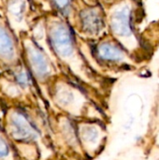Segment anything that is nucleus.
<instances>
[{"instance_id": "nucleus-3", "label": "nucleus", "mask_w": 159, "mask_h": 160, "mask_svg": "<svg viewBox=\"0 0 159 160\" xmlns=\"http://www.w3.org/2000/svg\"><path fill=\"white\" fill-rule=\"evenodd\" d=\"M22 59L37 83L52 82L56 76V68L53 58L41 45H39L29 33H23L19 37Z\"/></svg>"}, {"instance_id": "nucleus-2", "label": "nucleus", "mask_w": 159, "mask_h": 160, "mask_svg": "<svg viewBox=\"0 0 159 160\" xmlns=\"http://www.w3.org/2000/svg\"><path fill=\"white\" fill-rule=\"evenodd\" d=\"M102 8L87 0H73L72 13L68 23L82 40H95L101 37L107 26Z\"/></svg>"}, {"instance_id": "nucleus-4", "label": "nucleus", "mask_w": 159, "mask_h": 160, "mask_svg": "<svg viewBox=\"0 0 159 160\" xmlns=\"http://www.w3.org/2000/svg\"><path fill=\"white\" fill-rule=\"evenodd\" d=\"M7 135L10 141L20 145H34L40 138V129L31 115L23 108L12 109L7 116Z\"/></svg>"}, {"instance_id": "nucleus-1", "label": "nucleus", "mask_w": 159, "mask_h": 160, "mask_svg": "<svg viewBox=\"0 0 159 160\" xmlns=\"http://www.w3.org/2000/svg\"><path fill=\"white\" fill-rule=\"evenodd\" d=\"M45 40L50 53L55 61L67 68L82 79H87V64L78 37L62 16L49 11L42 17Z\"/></svg>"}, {"instance_id": "nucleus-10", "label": "nucleus", "mask_w": 159, "mask_h": 160, "mask_svg": "<svg viewBox=\"0 0 159 160\" xmlns=\"http://www.w3.org/2000/svg\"><path fill=\"white\" fill-rule=\"evenodd\" d=\"M94 57L100 62L117 63L126 59V54L119 45L111 40H99L93 47Z\"/></svg>"}, {"instance_id": "nucleus-5", "label": "nucleus", "mask_w": 159, "mask_h": 160, "mask_svg": "<svg viewBox=\"0 0 159 160\" xmlns=\"http://www.w3.org/2000/svg\"><path fill=\"white\" fill-rule=\"evenodd\" d=\"M32 0H3L1 13L10 29L19 38L29 33L34 22L31 17Z\"/></svg>"}, {"instance_id": "nucleus-11", "label": "nucleus", "mask_w": 159, "mask_h": 160, "mask_svg": "<svg viewBox=\"0 0 159 160\" xmlns=\"http://www.w3.org/2000/svg\"><path fill=\"white\" fill-rule=\"evenodd\" d=\"M47 5L50 7V11L54 12L67 22L71 17L73 0H45Z\"/></svg>"}, {"instance_id": "nucleus-13", "label": "nucleus", "mask_w": 159, "mask_h": 160, "mask_svg": "<svg viewBox=\"0 0 159 160\" xmlns=\"http://www.w3.org/2000/svg\"><path fill=\"white\" fill-rule=\"evenodd\" d=\"M2 5H3V0H0V11L2 9Z\"/></svg>"}, {"instance_id": "nucleus-12", "label": "nucleus", "mask_w": 159, "mask_h": 160, "mask_svg": "<svg viewBox=\"0 0 159 160\" xmlns=\"http://www.w3.org/2000/svg\"><path fill=\"white\" fill-rule=\"evenodd\" d=\"M16 150L7 135L0 131V160H15Z\"/></svg>"}, {"instance_id": "nucleus-9", "label": "nucleus", "mask_w": 159, "mask_h": 160, "mask_svg": "<svg viewBox=\"0 0 159 160\" xmlns=\"http://www.w3.org/2000/svg\"><path fill=\"white\" fill-rule=\"evenodd\" d=\"M53 98L56 104L67 111L71 112L80 106L81 95L77 92L73 85L65 81H56L53 87Z\"/></svg>"}, {"instance_id": "nucleus-6", "label": "nucleus", "mask_w": 159, "mask_h": 160, "mask_svg": "<svg viewBox=\"0 0 159 160\" xmlns=\"http://www.w3.org/2000/svg\"><path fill=\"white\" fill-rule=\"evenodd\" d=\"M22 61L19 38L10 29L4 17L0 16V67L12 68Z\"/></svg>"}, {"instance_id": "nucleus-14", "label": "nucleus", "mask_w": 159, "mask_h": 160, "mask_svg": "<svg viewBox=\"0 0 159 160\" xmlns=\"http://www.w3.org/2000/svg\"><path fill=\"white\" fill-rule=\"evenodd\" d=\"M32 1H35V0H32Z\"/></svg>"}, {"instance_id": "nucleus-8", "label": "nucleus", "mask_w": 159, "mask_h": 160, "mask_svg": "<svg viewBox=\"0 0 159 160\" xmlns=\"http://www.w3.org/2000/svg\"><path fill=\"white\" fill-rule=\"evenodd\" d=\"M77 133L82 151L86 154H94L97 151L102 141V131L98 125L82 122L77 125Z\"/></svg>"}, {"instance_id": "nucleus-7", "label": "nucleus", "mask_w": 159, "mask_h": 160, "mask_svg": "<svg viewBox=\"0 0 159 160\" xmlns=\"http://www.w3.org/2000/svg\"><path fill=\"white\" fill-rule=\"evenodd\" d=\"M109 23L110 28L116 38L124 39L131 35L130 28V8L127 5H118L113 8L110 14L108 20H106V24Z\"/></svg>"}]
</instances>
